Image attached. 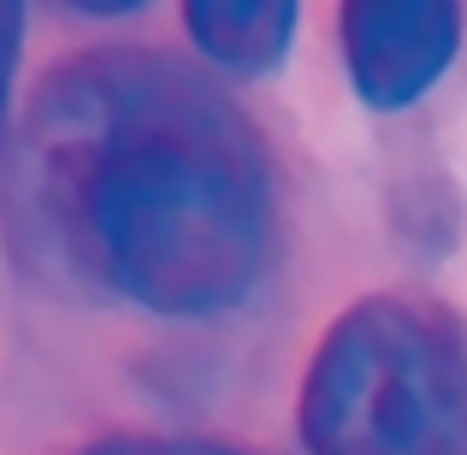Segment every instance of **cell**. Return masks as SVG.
<instances>
[{"label":"cell","mask_w":467,"mask_h":455,"mask_svg":"<svg viewBox=\"0 0 467 455\" xmlns=\"http://www.w3.org/2000/svg\"><path fill=\"white\" fill-rule=\"evenodd\" d=\"M18 42H24V12L0 0V130H6V107H12V71H18Z\"/></svg>","instance_id":"8992f818"},{"label":"cell","mask_w":467,"mask_h":455,"mask_svg":"<svg viewBox=\"0 0 467 455\" xmlns=\"http://www.w3.org/2000/svg\"><path fill=\"white\" fill-rule=\"evenodd\" d=\"M462 47V6L450 0H349L343 59L349 83L373 113L414 107L450 71Z\"/></svg>","instance_id":"3957f363"},{"label":"cell","mask_w":467,"mask_h":455,"mask_svg":"<svg viewBox=\"0 0 467 455\" xmlns=\"http://www.w3.org/2000/svg\"><path fill=\"white\" fill-rule=\"evenodd\" d=\"M12 178L36 254L142 314H237L273 273V154L254 119L178 54L113 42L47 71Z\"/></svg>","instance_id":"6da1fadb"},{"label":"cell","mask_w":467,"mask_h":455,"mask_svg":"<svg viewBox=\"0 0 467 455\" xmlns=\"http://www.w3.org/2000/svg\"><path fill=\"white\" fill-rule=\"evenodd\" d=\"M78 455H249L231 444H207V438H149V432H125V438H101V444L78 450Z\"/></svg>","instance_id":"5b68a950"},{"label":"cell","mask_w":467,"mask_h":455,"mask_svg":"<svg viewBox=\"0 0 467 455\" xmlns=\"http://www.w3.org/2000/svg\"><path fill=\"white\" fill-rule=\"evenodd\" d=\"M190 42L219 78H266L285 66L296 42L290 0H190L183 6Z\"/></svg>","instance_id":"277c9868"},{"label":"cell","mask_w":467,"mask_h":455,"mask_svg":"<svg viewBox=\"0 0 467 455\" xmlns=\"http://www.w3.org/2000/svg\"><path fill=\"white\" fill-rule=\"evenodd\" d=\"M308 455H467V319L379 290L319 337L296 402Z\"/></svg>","instance_id":"7a4b0ae2"}]
</instances>
